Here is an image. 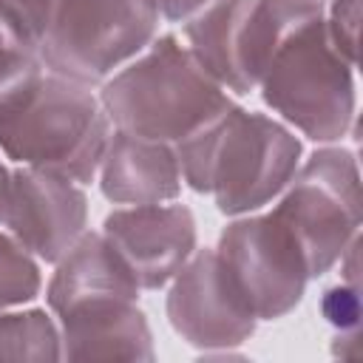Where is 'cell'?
I'll return each instance as SVG.
<instances>
[{
	"label": "cell",
	"mask_w": 363,
	"mask_h": 363,
	"mask_svg": "<svg viewBox=\"0 0 363 363\" xmlns=\"http://www.w3.org/2000/svg\"><path fill=\"white\" fill-rule=\"evenodd\" d=\"M57 0H0V37L3 45L40 54L51 28Z\"/></svg>",
	"instance_id": "e0dca14e"
},
{
	"label": "cell",
	"mask_w": 363,
	"mask_h": 363,
	"mask_svg": "<svg viewBox=\"0 0 363 363\" xmlns=\"http://www.w3.org/2000/svg\"><path fill=\"white\" fill-rule=\"evenodd\" d=\"M43 264L9 233L0 230V309H17L43 292Z\"/></svg>",
	"instance_id": "2e32d148"
},
{
	"label": "cell",
	"mask_w": 363,
	"mask_h": 363,
	"mask_svg": "<svg viewBox=\"0 0 363 363\" xmlns=\"http://www.w3.org/2000/svg\"><path fill=\"white\" fill-rule=\"evenodd\" d=\"M96 184L99 193L116 207L176 201L184 187L173 145L116 128L99 162Z\"/></svg>",
	"instance_id": "4fadbf2b"
},
{
	"label": "cell",
	"mask_w": 363,
	"mask_h": 363,
	"mask_svg": "<svg viewBox=\"0 0 363 363\" xmlns=\"http://www.w3.org/2000/svg\"><path fill=\"white\" fill-rule=\"evenodd\" d=\"M323 26L332 45L357 65V34H360V0H326L323 6Z\"/></svg>",
	"instance_id": "d6986e66"
},
{
	"label": "cell",
	"mask_w": 363,
	"mask_h": 363,
	"mask_svg": "<svg viewBox=\"0 0 363 363\" xmlns=\"http://www.w3.org/2000/svg\"><path fill=\"white\" fill-rule=\"evenodd\" d=\"M320 3H326V0H320Z\"/></svg>",
	"instance_id": "cb8c5ba5"
},
{
	"label": "cell",
	"mask_w": 363,
	"mask_h": 363,
	"mask_svg": "<svg viewBox=\"0 0 363 363\" xmlns=\"http://www.w3.org/2000/svg\"><path fill=\"white\" fill-rule=\"evenodd\" d=\"M9 176L11 170L6 167V162L0 159V221H3V210H6V196H9Z\"/></svg>",
	"instance_id": "7402d4cb"
},
{
	"label": "cell",
	"mask_w": 363,
	"mask_h": 363,
	"mask_svg": "<svg viewBox=\"0 0 363 363\" xmlns=\"http://www.w3.org/2000/svg\"><path fill=\"white\" fill-rule=\"evenodd\" d=\"M295 235L309 278L332 272L343 250L360 235V167L354 150L335 145H318L301 159L292 182L272 201L269 210Z\"/></svg>",
	"instance_id": "5b68a950"
},
{
	"label": "cell",
	"mask_w": 363,
	"mask_h": 363,
	"mask_svg": "<svg viewBox=\"0 0 363 363\" xmlns=\"http://www.w3.org/2000/svg\"><path fill=\"white\" fill-rule=\"evenodd\" d=\"M99 233L142 292L164 289L199 250L193 210L179 199L164 204L113 207Z\"/></svg>",
	"instance_id": "30bf717a"
},
{
	"label": "cell",
	"mask_w": 363,
	"mask_h": 363,
	"mask_svg": "<svg viewBox=\"0 0 363 363\" xmlns=\"http://www.w3.org/2000/svg\"><path fill=\"white\" fill-rule=\"evenodd\" d=\"M139 286L116 258L111 244L99 230H85L74 247L54 264V272L45 284V306L51 315H60L77 303L96 298H130L139 301Z\"/></svg>",
	"instance_id": "5bb4252c"
},
{
	"label": "cell",
	"mask_w": 363,
	"mask_h": 363,
	"mask_svg": "<svg viewBox=\"0 0 363 363\" xmlns=\"http://www.w3.org/2000/svg\"><path fill=\"white\" fill-rule=\"evenodd\" d=\"M320 315L335 332H357L360 329V286L337 281L320 295Z\"/></svg>",
	"instance_id": "ffe728a7"
},
{
	"label": "cell",
	"mask_w": 363,
	"mask_h": 363,
	"mask_svg": "<svg viewBox=\"0 0 363 363\" xmlns=\"http://www.w3.org/2000/svg\"><path fill=\"white\" fill-rule=\"evenodd\" d=\"M303 159L301 136L272 113L235 105L224 119L210 167V193L227 218L267 210Z\"/></svg>",
	"instance_id": "52a82bcc"
},
{
	"label": "cell",
	"mask_w": 363,
	"mask_h": 363,
	"mask_svg": "<svg viewBox=\"0 0 363 363\" xmlns=\"http://www.w3.org/2000/svg\"><path fill=\"white\" fill-rule=\"evenodd\" d=\"M43 71L40 57L0 45V122L23 102Z\"/></svg>",
	"instance_id": "ac0fdd59"
},
{
	"label": "cell",
	"mask_w": 363,
	"mask_h": 363,
	"mask_svg": "<svg viewBox=\"0 0 363 363\" xmlns=\"http://www.w3.org/2000/svg\"><path fill=\"white\" fill-rule=\"evenodd\" d=\"M96 94L116 130L173 147L218 125L235 108L233 94L201 68L176 34H156Z\"/></svg>",
	"instance_id": "6da1fadb"
},
{
	"label": "cell",
	"mask_w": 363,
	"mask_h": 363,
	"mask_svg": "<svg viewBox=\"0 0 363 363\" xmlns=\"http://www.w3.org/2000/svg\"><path fill=\"white\" fill-rule=\"evenodd\" d=\"M0 45H3V37H0Z\"/></svg>",
	"instance_id": "603a6c76"
},
{
	"label": "cell",
	"mask_w": 363,
	"mask_h": 363,
	"mask_svg": "<svg viewBox=\"0 0 363 363\" xmlns=\"http://www.w3.org/2000/svg\"><path fill=\"white\" fill-rule=\"evenodd\" d=\"M216 252L258 320H281L301 306L309 267L295 235L269 210L230 218Z\"/></svg>",
	"instance_id": "ba28073f"
},
{
	"label": "cell",
	"mask_w": 363,
	"mask_h": 363,
	"mask_svg": "<svg viewBox=\"0 0 363 363\" xmlns=\"http://www.w3.org/2000/svg\"><path fill=\"white\" fill-rule=\"evenodd\" d=\"M153 0H57L40 62L48 74L99 88L159 34Z\"/></svg>",
	"instance_id": "8992f818"
},
{
	"label": "cell",
	"mask_w": 363,
	"mask_h": 363,
	"mask_svg": "<svg viewBox=\"0 0 363 363\" xmlns=\"http://www.w3.org/2000/svg\"><path fill=\"white\" fill-rule=\"evenodd\" d=\"M0 227L9 230L40 264L54 267L88 230L85 187L60 173L17 164L9 176Z\"/></svg>",
	"instance_id": "8fae6325"
},
{
	"label": "cell",
	"mask_w": 363,
	"mask_h": 363,
	"mask_svg": "<svg viewBox=\"0 0 363 363\" xmlns=\"http://www.w3.org/2000/svg\"><path fill=\"white\" fill-rule=\"evenodd\" d=\"M0 357L6 360H62L60 323L51 309H0Z\"/></svg>",
	"instance_id": "9a60e30c"
},
{
	"label": "cell",
	"mask_w": 363,
	"mask_h": 363,
	"mask_svg": "<svg viewBox=\"0 0 363 363\" xmlns=\"http://www.w3.org/2000/svg\"><path fill=\"white\" fill-rule=\"evenodd\" d=\"M111 133L113 125L94 88L43 71L0 122V153L14 164L51 170L85 187L96 182Z\"/></svg>",
	"instance_id": "7a4b0ae2"
},
{
	"label": "cell",
	"mask_w": 363,
	"mask_h": 363,
	"mask_svg": "<svg viewBox=\"0 0 363 363\" xmlns=\"http://www.w3.org/2000/svg\"><path fill=\"white\" fill-rule=\"evenodd\" d=\"M159 9V17L167 23H184L193 14H199L204 6H210L213 0H153Z\"/></svg>",
	"instance_id": "44dd1931"
},
{
	"label": "cell",
	"mask_w": 363,
	"mask_h": 363,
	"mask_svg": "<svg viewBox=\"0 0 363 363\" xmlns=\"http://www.w3.org/2000/svg\"><path fill=\"white\" fill-rule=\"evenodd\" d=\"M320 0H213L182 23L201 68L235 96L258 88L292 31L323 14Z\"/></svg>",
	"instance_id": "277c9868"
},
{
	"label": "cell",
	"mask_w": 363,
	"mask_h": 363,
	"mask_svg": "<svg viewBox=\"0 0 363 363\" xmlns=\"http://www.w3.org/2000/svg\"><path fill=\"white\" fill-rule=\"evenodd\" d=\"M164 289L170 329L201 354L238 349L261 323L221 264L216 247L196 250Z\"/></svg>",
	"instance_id": "9c48e42d"
},
{
	"label": "cell",
	"mask_w": 363,
	"mask_h": 363,
	"mask_svg": "<svg viewBox=\"0 0 363 363\" xmlns=\"http://www.w3.org/2000/svg\"><path fill=\"white\" fill-rule=\"evenodd\" d=\"M357 65H352L329 40L323 14L286 37L272 57L255 91L264 105L315 145H335L357 116Z\"/></svg>",
	"instance_id": "3957f363"
},
{
	"label": "cell",
	"mask_w": 363,
	"mask_h": 363,
	"mask_svg": "<svg viewBox=\"0 0 363 363\" xmlns=\"http://www.w3.org/2000/svg\"><path fill=\"white\" fill-rule=\"evenodd\" d=\"M62 360H153L147 315L130 298H96L60 315Z\"/></svg>",
	"instance_id": "7c38bea8"
}]
</instances>
